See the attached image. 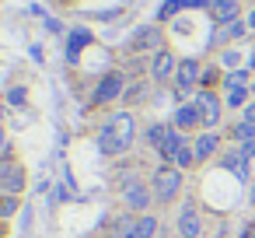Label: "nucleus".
Returning a JSON list of instances; mask_svg holds the SVG:
<instances>
[{"label":"nucleus","mask_w":255,"mask_h":238,"mask_svg":"<svg viewBox=\"0 0 255 238\" xmlns=\"http://www.w3.org/2000/svg\"><path fill=\"white\" fill-rule=\"evenodd\" d=\"M182 11H185V4H182V0H164V4L157 7V21H161V25H164V21H175Z\"/></svg>","instance_id":"393cba45"},{"label":"nucleus","mask_w":255,"mask_h":238,"mask_svg":"<svg viewBox=\"0 0 255 238\" xmlns=\"http://www.w3.org/2000/svg\"><path fill=\"white\" fill-rule=\"evenodd\" d=\"M217 161H220V168L234 172V175H238L241 182L248 179V158H245L241 151H227V154H224V158H217Z\"/></svg>","instance_id":"f3484780"},{"label":"nucleus","mask_w":255,"mask_h":238,"mask_svg":"<svg viewBox=\"0 0 255 238\" xmlns=\"http://www.w3.org/2000/svg\"><path fill=\"white\" fill-rule=\"evenodd\" d=\"M91 42H95V35H91L88 28H74V32L67 35V63H77L81 53H84Z\"/></svg>","instance_id":"dca6fc26"},{"label":"nucleus","mask_w":255,"mask_h":238,"mask_svg":"<svg viewBox=\"0 0 255 238\" xmlns=\"http://www.w3.org/2000/svg\"><path fill=\"white\" fill-rule=\"evenodd\" d=\"M231 140L241 147V144H248V140H255V126L252 123H245V119H238L234 126H231Z\"/></svg>","instance_id":"b1692460"},{"label":"nucleus","mask_w":255,"mask_h":238,"mask_svg":"<svg viewBox=\"0 0 255 238\" xmlns=\"http://www.w3.org/2000/svg\"><path fill=\"white\" fill-rule=\"evenodd\" d=\"M185 140H189V133H182V130L168 126L164 140H161V144H157V151H154V154H157V161H161V165H171V161H175V154L182 151V144H185Z\"/></svg>","instance_id":"ddd939ff"},{"label":"nucleus","mask_w":255,"mask_h":238,"mask_svg":"<svg viewBox=\"0 0 255 238\" xmlns=\"http://www.w3.org/2000/svg\"><path fill=\"white\" fill-rule=\"evenodd\" d=\"M238 151H241V154H245L248 161H255V140H248V144H241Z\"/></svg>","instance_id":"473e14b6"},{"label":"nucleus","mask_w":255,"mask_h":238,"mask_svg":"<svg viewBox=\"0 0 255 238\" xmlns=\"http://www.w3.org/2000/svg\"><path fill=\"white\" fill-rule=\"evenodd\" d=\"M171 126L182 130V133H189V137H196V130H203V116H199L196 102H182V105H175V112H171Z\"/></svg>","instance_id":"f8f14e48"},{"label":"nucleus","mask_w":255,"mask_h":238,"mask_svg":"<svg viewBox=\"0 0 255 238\" xmlns=\"http://www.w3.org/2000/svg\"><path fill=\"white\" fill-rule=\"evenodd\" d=\"M119 200H123V207H126L129 214H147V210L154 207L150 182H147V179H140V175L126 179V182L119 186Z\"/></svg>","instance_id":"423d86ee"},{"label":"nucleus","mask_w":255,"mask_h":238,"mask_svg":"<svg viewBox=\"0 0 255 238\" xmlns=\"http://www.w3.org/2000/svg\"><path fill=\"white\" fill-rule=\"evenodd\" d=\"M136 137H140V119H136V112H129V109H119V112H109L105 116V123L98 126V151L105 154V158H126L129 151H133V144H136Z\"/></svg>","instance_id":"f257e3e1"},{"label":"nucleus","mask_w":255,"mask_h":238,"mask_svg":"<svg viewBox=\"0 0 255 238\" xmlns=\"http://www.w3.org/2000/svg\"><path fill=\"white\" fill-rule=\"evenodd\" d=\"M199 81H203V60L196 56H182L178 60V70H175V81H171V91L182 102H192V95L199 91Z\"/></svg>","instance_id":"7ed1b4c3"},{"label":"nucleus","mask_w":255,"mask_h":238,"mask_svg":"<svg viewBox=\"0 0 255 238\" xmlns=\"http://www.w3.org/2000/svg\"><path fill=\"white\" fill-rule=\"evenodd\" d=\"M25 182H28V172H25V165L14 158V151L11 154H4L0 158V193H25Z\"/></svg>","instance_id":"6e6552de"},{"label":"nucleus","mask_w":255,"mask_h":238,"mask_svg":"<svg viewBox=\"0 0 255 238\" xmlns=\"http://www.w3.org/2000/svg\"><path fill=\"white\" fill-rule=\"evenodd\" d=\"M143 98H147V81L129 84V88H126V95H123V102H126V105H140Z\"/></svg>","instance_id":"a878e982"},{"label":"nucleus","mask_w":255,"mask_h":238,"mask_svg":"<svg viewBox=\"0 0 255 238\" xmlns=\"http://www.w3.org/2000/svg\"><path fill=\"white\" fill-rule=\"evenodd\" d=\"M21 210V196L18 193H0V221H11Z\"/></svg>","instance_id":"412c9836"},{"label":"nucleus","mask_w":255,"mask_h":238,"mask_svg":"<svg viewBox=\"0 0 255 238\" xmlns=\"http://www.w3.org/2000/svg\"><path fill=\"white\" fill-rule=\"evenodd\" d=\"M245 238H255V228H252V231H248V235H245Z\"/></svg>","instance_id":"c9c22d12"},{"label":"nucleus","mask_w":255,"mask_h":238,"mask_svg":"<svg viewBox=\"0 0 255 238\" xmlns=\"http://www.w3.org/2000/svg\"><path fill=\"white\" fill-rule=\"evenodd\" d=\"M248 70H255V53H252V56H248Z\"/></svg>","instance_id":"f704fd0d"},{"label":"nucleus","mask_w":255,"mask_h":238,"mask_svg":"<svg viewBox=\"0 0 255 238\" xmlns=\"http://www.w3.org/2000/svg\"><path fill=\"white\" fill-rule=\"evenodd\" d=\"M175 70H178V56L171 49H161V53L150 56L147 77H150V84H171L175 81Z\"/></svg>","instance_id":"9d476101"},{"label":"nucleus","mask_w":255,"mask_h":238,"mask_svg":"<svg viewBox=\"0 0 255 238\" xmlns=\"http://www.w3.org/2000/svg\"><path fill=\"white\" fill-rule=\"evenodd\" d=\"M147 182H150L154 203H157V207H171V203H178V200H182L185 172H182V168H175V165H161V161H157Z\"/></svg>","instance_id":"f03ea898"},{"label":"nucleus","mask_w":255,"mask_h":238,"mask_svg":"<svg viewBox=\"0 0 255 238\" xmlns=\"http://www.w3.org/2000/svg\"><path fill=\"white\" fill-rule=\"evenodd\" d=\"M182 4H185L189 11H203V7L210 11V4H213V0H182Z\"/></svg>","instance_id":"c756f323"},{"label":"nucleus","mask_w":255,"mask_h":238,"mask_svg":"<svg viewBox=\"0 0 255 238\" xmlns=\"http://www.w3.org/2000/svg\"><path fill=\"white\" fill-rule=\"evenodd\" d=\"M206 224H203V214L196 203H182V210L175 214V235L178 238H203Z\"/></svg>","instance_id":"1a4fd4ad"},{"label":"nucleus","mask_w":255,"mask_h":238,"mask_svg":"<svg viewBox=\"0 0 255 238\" xmlns=\"http://www.w3.org/2000/svg\"><path fill=\"white\" fill-rule=\"evenodd\" d=\"M4 154H11V137H7L4 126H0V158H4Z\"/></svg>","instance_id":"7c9ffc66"},{"label":"nucleus","mask_w":255,"mask_h":238,"mask_svg":"<svg viewBox=\"0 0 255 238\" xmlns=\"http://www.w3.org/2000/svg\"><path fill=\"white\" fill-rule=\"evenodd\" d=\"M192 102H196V109H199V116H203V130H217L220 126V119H224V98L217 95V91H210V88H199L196 95H192Z\"/></svg>","instance_id":"0eeeda50"},{"label":"nucleus","mask_w":255,"mask_h":238,"mask_svg":"<svg viewBox=\"0 0 255 238\" xmlns=\"http://www.w3.org/2000/svg\"><path fill=\"white\" fill-rule=\"evenodd\" d=\"M220 88H224V91H227V88H252V70H248V67L224 70V81H220Z\"/></svg>","instance_id":"6ab92c4d"},{"label":"nucleus","mask_w":255,"mask_h":238,"mask_svg":"<svg viewBox=\"0 0 255 238\" xmlns=\"http://www.w3.org/2000/svg\"><path fill=\"white\" fill-rule=\"evenodd\" d=\"M25 102H28V88H25V84H18V88L7 91V105H11V109H21Z\"/></svg>","instance_id":"cd10ccee"},{"label":"nucleus","mask_w":255,"mask_h":238,"mask_svg":"<svg viewBox=\"0 0 255 238\" xmlns=\"http://www.w3.org/2000/svg\"><path fill=\"white\" fill-rule=\"evenodd\" d=\"M245 25H248V32H252V28H255V7H252V11H248V14H245Z\"/></svg>","instance_id":"72a5a7b5"},{"label":"nucleus","mask_w":255,"mask_h":238,"mask_svg":"<svg viewBox=\"0 0 255 238\" xmlns=\"http://www.w3.org/2000/svg\"><path fill=\"white\" fill-rule=\"evenodd\" d=\"M168 126H171V123H147V126H143V140H147V147H150V151H157V144L164 140Z\"/></svg>","instance_id":"4be33fe9"},{"label":"nucleus","mask_w":255,"mask_h":238,"mask_svg":"<svg viewBox=\"0 0 255 238\" xmlns=\"http://www.w3.org/2000/svg\"><path fill=\"white\" fill-rule=\"evenodd\" d=\"M161 49H168L161 25H140V28H133V35L126 39V53H133V56H154V53H161Z\"/></svg>","instance_id":"39448f33"},{"label":"nucleus","mask_w":255,"mask_h":238,"mask_svg":"<svg viewBox=\"0 0 255 238\" xmlns=\"http://www.w3.org/2000/svg\"><path fill=\"white\" fill-rule=\"evenodd\" d=\"M157 231H161V217L147 210V214H136V221H133L126 238H157Z\"/></svg>","instance_id":"2eb2a0df"},{"label":"nucleus","mask_w":255,"mask_h":238,"mask_svg":"<svg viewBox=\"0 0 255 238\" xmlns=\"http://www.w3.org/2000/svg\"><path fill=\"white\" fill-rule=\"evenodd\" d=\"M210 18H213L217 28L238 21L241 18V0H213V4H210Z\"/></svg>","instance_id":"4468645a"},{"label":"nucleus","mask_w":255,"mask_h":238,"mask_svg":"<svg viewBox=\"0 0 255 238\" xmlns=\"http://www.w3.org/2000/svg\"><path fill=\"white\" fill-rule=\"evenodd\" d=\"M175 168H182V172H189V168H196V151H192V137L182 144V151L175 154V161H171Z\"/></svg>","instance_id":"5701e85b"},{"label":"nucleus","mask_w":255,"mask_h":238,"mask_svg":"<svg viewBox=\"0 0 255 238\" xmlns=\"http://www.w3.org/2000/svg\"><path fill=\"white\" fill-rule=\"evenodd\" d=\"M63 4H74V0H63Z\"/></svg>","instance_id":"4c0bfd02"},{"label":"nucleus","mask_w":255,"mask_h":238,"mask_svg":"<svg viewBox=\"0 0 255 238\" xmlns=\"http://www.w3.org/2000/svg\"><path fill=\"white\" fill-rule=\"evenodd\" d=\"M220 147H224V137L217 130H199L192 137V151H196V165H210L213 158H220Z\"/></svg>","instance_id":"9b49d317"},{"label":"nucleus","mask_w":255,"mask_h":238,"mask_svg":"<svg viewBox=\"0 0 255 238\" xmlns=\"http://www.w3.org/2000/svg\"><path fill=\"white\" fill-rule=\"evenodd\" d=\"M126 88H129V77H126V70H105V74L98 77L95 91H91V105H95V109L116 105V102H123Z\"/></svg>","instance_id":"20e7f679"},{"label":"nucleus","mask_w":255,"mask_h":238,"mask_svg":"<svg viewBox=\"0 0 255 238\" xmlns=\"http://www.w3.org/2000/svg\"><path fill=\"white\" fill-rule=\"evenodd\" d=\"M252 95H255V81H252Z\"/></svg>","instance_id":"e433bc0d"},{"label":"nucleus","mask_w":255,"mask_h":238,"mask_svg":"<svg viewBox=\"0 0 255 238\" xmlns=\"http://www.w3.org/2000/svg\"><path fill=\"white\" fill-rule=\"evenodd\" d=\"M252 102V88H227L224 91V105L227 109H245Z\"/></svg>","instance_id":"aec40b11"},{"label":"nucleus","mask_w":255,"mask_h":238,"mask_svg":"<svg viewBox=\"0 0 255 238\" xmlns=\"http://www.w3.org/2000/svg\"><path fill=\"white\" fill-rule=\"evenodd\" d=\"M220 63H224L227 70H238V63H241V53H238V49H224V53H220Z\"/></svg>","instance_id":"c85d7f7f"},{"label":"nucleus","mask_w":255,"mask_h":238,"mask_svg":"<svg viewBox=\"0 0 255 238\" xmlns=\"http://www.w3.org/2000/svg\"><path fill=\"white\" fill-rule=\"evenodd\" d=\"M224 81V74H220V67H203V81H199V88H210V91H217V84Z\"/></svg>","instance_id":"bb28decb"},{"label":"nucleus","mask_w":255,"mask_h":238,"mask_svg":"<svg viewBox=\"0 0 255 238\" xmlns=\"http://www.w3.org/2000/svg\"><path fill=\"white\" fill-rule=\"evenodd\" d=\"M241 119H245V123H252V126H255V102H248V105H245V109H241Z\"/></svg>","instance_id":"2f4dec72"},{"label":"nucleus","mask_w":255,"mask_h":238,"mask_svg":"<svg viewBox=\"0 0 255 238\" xmlns=\"http://www.w3.org/2000/svg\"><path fill=\"white\" fill-rule=\"evenodd\" d=\"M248 32V25H245V18H238V21H231V25H224L220 32H213V46H224V42H234V39H241Z\"/></svg>","instance_id":"a211bd4d"}]
</instances>
